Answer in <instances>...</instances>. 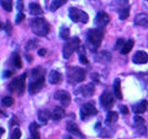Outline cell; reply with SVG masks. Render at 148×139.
<instances>
[{
	"label": "cell",
	"instance_id": "4dcf8cb0",
	"mask_svg": "<svg viewBox=\"0 0 148 139\" xmlns=\"http://www.w3.org/2000/svg\"><path fill=\"white\" fill-rule=\"evenodd\" d=\"M60 36L62 39L68 41L70 36V29L67 27H62L60 31Z\"/></svg>",
	"mask_w": 148,
	"mask_h": 139
},
{
	"label": "cell",
	"instance_id": "d4e9b609",
	"mask_svg": "<svg viewBox=\"0 0 148 139\" xmlns=\"http://www.w3.org/2000/svg\"><path fill=\"white\" fill-rule=\"evenodd\" d=\"M113 91H114L115 96L116 98L120 100L123 99L121 89V80L119 78H116L113 83Z\"/></svg>",
	"mask_w": 148,
	"mask_h": 139
},
{
	"label": "cell",
	"instance_id": "ba28073f",
	"mask_svg": "<svg viewBox=\"0 0 148 139\" xmlns=\"http://www.w3.org/2000/svg\"><path fill=\"white\" fill-rule=\"evenodd\" d=\"M69 17L74 22L87 23L89 21V15L82 10L76 7H71L69 9Z\"/></svg>",
	"mask_w": 148,
	"mask_h": 139
},
{
	"label": "cell",
	"instance_id": "9c48e42d",
	"mask_svg": "<svg viewBox=\"0 0 148 139\" xmlns=\"http://www.w3.org/2000/svg\"><path fill=\"white\" fill-rule=\"evenodd\" d=\"M100 104L102 108L105 110H110L115 104V99L113 93L109 90H105L100 96Z\"/></svg>",
	"mask_w": 148,
	"mask_h": 139
},
{
	"label": "cell",
	"instance_id": "603a6c76",
	"mask_svg": "<svg viewBox=\"0 0 148 139\" xmlns=\"http://www.w3.org/2000/svg\"><path fill=\"white\" fill-rule=\"evenodd\" d=\"M119 120V114L116 112H109L105 119V124L108 126L115 124Z\"/></svg>",
	"mask_w": 148,
	"mask_h": 139
},
{
	"label": "cell",
	"instance_id": "277c9868",
	"mask_svg": "<svg viewBox=\"0 0 148 139\" xmlns=\"http://www.w3.org/2000/svg\"><path fill=\"white\" fill-rule=\"evenodd\" d=\"M30 26L32 32L36 36L45 37L49 33L50 25L49 22L42 18H36L33 19L30 22Z\"/></svg>",
	"mask_w": 148,
	"mask_h": 139
},
{
	"label": "cell",
	"instance_id": "e575fe53",
	"mask_svg": "<svg viewBox=\"0 0 148 139\" xmlns=\"http://www.w3.org/2000/svg\"><path fill=\"white\" fill-rule=\"evenodd\" d=\"M22 133L19 127H15L11 135V139H21Z\"/></svg>",
	"mask_w": 148,
	"mask_h": 139
},
{
	"label": "cell",
	"instance_id": "484cf974",
	"mask_svg": "<svg viewBox=\"0 0 148 139\" xmlns=\"http://www.w3.org/2000/svg\"><path fill=\"white\" fill-rule=\"evenodd\" d=\"M11 65L17 69H21L23 65L21 56L17 52L12 54V57H11Z\"/></svg>",
	"mask_w": 148,
	"mask_h": 139
},
{
	"label": "cell",
	"instance_id": "b9f144b4",
	"mask_svg": "<svg viewBox=\"0 0 148 139\" xmlns=\"http://www.w3.org/2000/svg\"><path fill=\"white\" fill-rule=\"evenodd\" d=\"M11 76H12V72L10 71V70H7L5 73V74H4L5 78H10Z\"/></svg>",
	"mask_w": 148,
	"mask_h": 139
},
{
	"label": "cell",
	"instance_id": "6da1fadb",
	"mask_svg": "<svg viewBox=\"0 0 148 139\" xmlns=\"http://www.w3.org/2000/svg\"><path fill=\"white\" fill-rule=\"evenodd\" d=\"M45 70L41 67L32 69L28 85V93L35 95L39 93L45 86Z\"/></svg>",
	"mask_w": 148,
	"mask_h": 139
},
{
	"label": "cell",
	"instance_id": "f1b7e54d",
	"mask_svg": "<svg viewBox=\"0 0 148 139\" xmlns=\"http://www.w3.org/2000/svg\"><path fill=\"white\" fill-rule=\"evenodd\" d=\"M97 60L98 62H109L110 60L111 59V56L110 53L108 52H106V51H103V52H101L100 53L98 54L97 55Z\"/></svg>",
	"mask_w": 148,
	"mask_h": 139
},
{
	"label": "cell",
	"instance_id": "74e56055",
	"mask_svg": "<svg viewBox=\"0 0 148 139\" xmlns=\"http://www.w3.org/2000/svg\"><path fill=\"white\" fill-rule=\"evenodd\" d=\"M125 42H124V39H119V40L117 41V42H116V49H119V48L121 47H123V46L124 45Z\"/></svg>",
	"mask_w": 148,
	"mask_h": 139
},
{
	"label": "cell",
	"instance_id": "e0dca14e",
	"mask_svg": "<svg viewBox=\"0 0 148 139\" xmlns=\"http://www.w3.org/2000/svg\"><path fill=\"white\" fill-rule=\"evenodd\" d=\"M65 116V112L60 107H55L51 112V118L55 121H60Z\"/></svg>",
	"mask_w": 148,
	"mask_h": 139
},
{
	"label": "cell",
	"instance_id": "836d02e7",
	"mask_svg": "<svg viewBox=\"0 0 148 139\" xmlns=\"http://www.w3.org/2000/svg\"><path fill=\"white\" fill-rule=\"evenodd\" d=\"M38 44H39V42H38L37 39H31L28 42L25 49H26V50H31V49H35L38 46Z\"/></svg>",
	"mask_w": 148,
	"mask_h": 139
},
{
	"label": "cell",
	"instance_id": "2e32d148",
	"mask_svg": "<svg viewBox=\"0 0 148 139\" xmlns=\"http://www.w3.org/2000/svg\"><path fill=\"white\" fill-rule=\"evenodd\" d=\"M51 118V112L47 109L40 110L38 112V121L41 125H45Z\"/></svg>",
	"mask_w": 148,
	"mask_h": 139
},
{
	"label": "cell",
	"instance_id": "8fae6325",
	"mask_svg": "<svg viewBox=\"0 0 148 139\" xmlns=\"http://www.w3.org/2000/svg\"><path fill=\"white\" fill-rule=\"evenodd\" d=\"M54 97L56 100L59 101L62 107H67L71 102V96L68 91L65 90H58L55 93Z\"/></svg>",
	"mask_w": 148,
	"mask_h": 139
},
{
	"label": "cell",
	"instance_id": "3957f363",
	"mask_svg": "<svg viewBox=\"0 0 148 139\" xmlns=\"http://www.w3.org/2000/svg\"><path fill=\"white\" fill-rule=\"evenodd\" d=\"M86 76V71L80 67L71 66L67 69V80L71 85H76L83 82Z\"/></svg>",
	"mask_w": 148,
	"mask_h": 139
},
{
	"label": "cell",
	"instance_id": "44dd1931",
	"mask_svg": "<svg viewBox=\"0 0 148 139\" xmlns=\"http://www.w3.org/2000/svg\"><path fill=\"white\" fill-rule=\"evenodd\" d=\"M39 125L36 122H33L29 125V131L32 139H40L41 136L39 133Z\"/></svg>",
	"mask_w": 148,
	"mask_h": 139
},
{
	"label": "cell",
	"instance_id": "1f68e13d",
	"mask_svg": "<svg viewBox=\"0 0 148 139\" xmlns=\"http://www.w3.org/2000/svg\"><path fill=\"white\" fill-rule=\"evenodd\" d=\"M0 4L2 5V7H3V9L5 10H6L7 12H12V1H6V0H3V1H1Z\"/></svg>",
	"mask_w": 148,
	"mask_h": 139
},
{
	"label": "cell",
	"instance_id": "30bf717a",
	"mask_svg": "<svg viewBox=\"0 0 148 139\" xmlns=\"http://www.w3.org/2000/svg\"><path fill=\"white\" fill-rule=\"evenodd\" d=\"M95 87L92 83H87L80 86L76 90V95L83 98H90L95 94Z\"/></svg>",
	"mask_w": 148,
	"mask_h": 139
},
{
	"label": "cell",
	"instance_id": "d590c367",
	"mask_svg": "<svg viewBox=\"0 0 148 139\" xmlns=\"http://www.w3.org/2000/svg\"><path fill=\"white\" fill-rule=\"evenodd\" d=\"M4 28H5V31L7 32V33L9 35V36H10L11 33H12V25H11V22H10L9 20L7 21L6 24H5V25H4Z\"/></svg>",
	"mask_w": 148,
	"mask_h": 139
},
{
	"label": "cell",
	"instance_id": "4316f807",
	"mask_svg": "<svg viewBox=\"0 0 148 139\" xmlns=\"http://www.w3.org/2000/svg\"><path fill=\"white\" fill-rule=\"evenodd\" d=\"M78 55H79V61L83 65H88L89 64V60L86 57V52H85V47L84 46H80L79 49L77 50Z\"/></svg>",
	"mask_w": 148,
	"mask_h": 139
},
{
	"label": "cell",
	"instance_id": "5b68a950",
	"mask_svg": "<svg viewBox=\"0 0 148 139\" xmlns=\"http://www.w3.org/2000/svg\"><path fill=\"white\" fill-rule=\"evenodd\" d=\"M27 73H25L19 77L15 78L8 84V89L12 92H17L19 96L23 95L25 89V79Z\"/></svg>",
	"mask_w": 148,
	"mask_h": 139
},
{
	"label": "cell",
	"instance_id": "83f0119b",
	"mask_svg": "<svg viewBox=\"0 0 148 139\" xmlns=\"http://www.w3.org/2000/svg\"><path fill=\"white\" fill-rule=\"evenodd\" d=\"M134 45V42L132 39H129L126 43L124 44V45L123 46V47L121 49V53L122 55H127L129 52L132 51V49H133Z\"/></svg>",
	"mask_w": 148,
	"mask_h": 139
},
{
	"label": "cell",
	"instance_id": "7a4b0ae2",
	"mask_svg": "<svg viewBox=\"0 0 148 139\" xmlns=\"http://www.w3.org/2000/svg\"><path fill=\"white\" fill-rule=\"evenodd\" d=\"M103 38V31L101 29L94 28V29L89 30L86 35V41H87L89 49L92 52H96L97 49H99V47L102 44Z\"/></svg>",
	"mask_w": 148,
	"mask_h": 139
},
{
	"label": "cell",
	"instance_id": "cb8c5ba5",
	"mask_svg": "<svg viewBox=\"0 0 148 139\" xmlns=\"http://www.w3.org/2000/svg\"><path fill=\"white\" fill-rule=\"evenodd\" d=\"M117 12L119 13L120 20H124L127 19L129 16V14H130V5H129V3L126 4V5L122 7Z\"/></svg>",
	"mask_w": 148,
	"mask_h": 139
},
{
	"label": "cell",
	"instance_id": "d6986e66",
	"mask_svg": "<svg viewBox=\"0 0 148 139\" xmlns=\"http://www.w3.org/2000/svg\"><path fill=\"white\" fill-rule=\"evenodd\" d=\"M135 25L139 26H148V14L139 13L134 18Z\"/></svg>",
	"mask_w": 148,
	"mask_h": 139
},
{
	"label": "cell",
	"instance_id": "f35d334b",
	"mask_svg": "<svg viewBox=\"0 0 148 139\" xmlns=\"http://www.w3.org/2000/svg\"><path fill=\"white\" fill-rule=\"evenodd\" d=\"M119 109H120L121 112L123 114H127L129 113V109L125 105H121L119 106Z\"/></svg>",
	"mask_w": 148,
	"mask_h": 139
},
{
	"label": "cell",
	"instance_id": "4fadbf2b",
	"mask_svg": "<svg viewBox=\"0 0 148 139\" xmlns=\"http://www.w3.org/2000/svg\"><path fill=\"white\" fill-rule=\"evenodd\" d=\"M134 128L135 129L136 133L140 136H145L147 133V130L145 126V120L140 116H135L134 118Z\"/></svg>",
	"mask_w": 148,
	"mask_h": 139
},
{
	"label": "cell",
	"instance_id": "7402d4cb",
	"mask_svg": "<svg viewBox=\"0 0 148 139\" xmlns=\"http://www.w3.org/2000/svg\"><path fill=\"white\" fill-rule=\"evenodd\" d=\"M29 12L32 15H39L43 14V10L38 3L31 2L29 4Z\"/></svg>",
	"mask_w": 148,
	"mask_h": 139
},
{
	"label": "cell",
	"instance_id": "ab89813d",
	"mask_svg": "<svg viewBox=\"0 0 148 139\" xmlns=\"http://www.w3.org/2000/svg\"><path fill=\"white\" fill-rule=\"evenodd\" d=\"M17 8H18L19 12H22L23 10V2L22 1H18L17 2Z\"/></svg>",
	"mask_w": 148,
	"mask_h": 139
},
{
	"label": "cell",
	"instance_id": "ee69618b",
	"mask_svg": "<svg viewBox=\"0 0 148 139\" xmlns=\"http://www.w3.org/2000/svg\"><path fill=\"white\" fill-rule=\"evenodd\" d=\"M4 132H5V130H4L3 128H2V127H0V136H1ZM0 139H1V138H0Z\"/></svg>",
	"mask_w": 148,
	"mask_h": 139
},
{
	"label": "cell",
	"instance_id": "f546056e",
	"mask_svg": "<svg viewBox=\"0 0 148 139\" xmlns=\"http://www.w3.org/2000/svg\"><path fill=\"white\" fill-rule=\"evenodd\" d=\"M67 3L66 0H54L51 2L49 10L51 12H55L57 10L59 9L61 6Z\"/></svg>",
	"mask_w": 148,
	"mask_h": 139
},
{
	"label": "cell",
	"instance_id": "8992f818",
	"mask_svg": "<svg viewBox=\"0 0 148 139\" xmlns=\"http://www.w3.org/2000/svg\"><path fill=\"white\" fill-rule=\"evenodd\" d=\"M81 40L78 37H73L68 39L62 48V56L65 59H69L75 51L80 47Z\"/></svg>",
	"mask_w": 148,
	"mask_h": 139
},
{
	"label": "cell",
	"instance_id": "7bdbcfd3",
	"mask_svg": "<svg viewBox=\"0 0 148 139\" xmlns=\"http://www.w3.org/2000/svg\"><path fill=\"white\" fill-rule=\"evenodd\" d=\"M62 139H73V138L71 136H69V135H65L63 138H62Z\"/></svg>",
	"mask_w": 148,
	"mask_h": 139
},
{
	"label": "cell",
	"instance_id": "7c38bea8",
	"mask_svg": "<svg viewBox=\"0 0 148 139\" xmlns=\"http://www.w3.org/2000/svg\"><path fill=\"white\" fill-rule=\"evenodd\" d=\"M110 22V17L107 12L105 11H99L97 14L95 19V24L97 28L102 30V28H105L108 25Z\"/></svg>",
	"mask_w": 148,
	"mask_h": 139
},
{
	"label": "cell",
	"instance_id": "f6af8a7d",
	"mask_svg": "<svg viewBox=\"0 0 148 139\" xmlns=\"http://www.w3.org/2000/svg\"><path fill=\"white\" fill-rule=\"evenodd\" d=\"M4 28L3 23H2V22H1V21H0V30L2 29V28Z\"/></svg>",
	"mask_w": 148,
	"mask_h": 139
},
{
	"label": "cell",
	"instance_id": "9a60e30c",
	"mask_svg": "<svg viewBox=\"0 0 148 139\" xmlns=\"http://www.w3.org/2000/svg\"><path fill=\"white\" fill-rule=\"evenodd\" d=\"M132 62L136 65H142L148 62V54L145 51H137L132 57Z\"/></svg>",
	"mask_w": 148,
	"mask_h": 139
},
{
	"label": "cell",
	"instance_id": "d6a6232c",
	"mask_svg": "<svg viewBox=\"0 0 148 139\" xmlns=\"http://www.w3.org/2000/svg\"><path fill=\"white\" fill-rule=\"evenodd\" d=\"M15 103V100H14L13 98L10 97V96H7L5 97L4 99H2V104L4 107H10L11 106H12Z\"/></svg>",
	"mask_w": 148,
	"mask_h": 139
},
{
	"label": "cell",
	"instance_id": "52a82bcc",
	"mask_svg": "<svg viewBox=\"0 0 148 139\" xmlns=\"http://www.w3.org/2000/svg\"><path fill=\"white\" fill-rule=\"evenodd\" d=\"M97 113V110L94 102H92L84 104L80 109V117L83 121H86L92 117H95Z\"/></svg>",
	"mask_w": 148,
	"mask_h": 139
},
{
	"label": "cell",
	"instance_id": "5bb4252c",
	"mask_svg": "<svg viewBox=\"0 0 148 139\" xmlns=\"http://www.w3.org/2000/svg\"><path fill=\"white\" fill-rule=\"evenodd\" d=\"M66 129L70 133L74 135L75 136L78 137L80 139H86V136L82 133L79 129V126L76 123H73L72 121H69L66 125Z\"/></svg>",
	"mask_w": 148,
	"mask_h": 139
},
{
	"label": "cell",
	"instance_id": "60d3db41",
	"mask_svg": "<svg viewBox=\"0 0 148 139\" xmlns=\"http://www.w3.org/2000/svg\"><path fill=\"white\" fill-rule=\"evenodd\" d=\"M46 54H47V50L45 49H44V48L40 49L39 50V52H38V55L41 57H45V55H46Z\"/></svg>",
	"mask_w": 148,
	"mask_h": 139
},
{
	"label": "cell",
	"instance_id": "8d00e7d4",
	"mask_svg": "<svg viewBox=\"0 0 148 139\" xmlns=\"http://www.w3.org/2000/svg\"><path fill=\"white\" fill-rule=\"evenodd\" d=\"M25 15H24L23 12H19V13L18 14V15H17L16 19H15V22H16L17 24L21 23L22 21H23V20L25 19Z\"/></svg>",
	"mask_w": 148,
	"mask_h": 139
},
{
	"label": "cell",
	"instance_id": "ffe728a7",
	"mask_svg": "<svg viewBox=\"0 0 148 139\" xmlns=\"http://www.w3.org/2000/svg\"><path fill=\"white\" fill-rule=\"evenodd\" d=\"M48 80H49V83H51V84H58L61 81V80H62V75H61L60 73L57 71V70H52L49 72Z\"/></svg>",
	"mask_w": 148,
	"mask_h": 139
},
{
	"label": "cell",
	"instance_id": "ac0fdd59",
	"mask_svg": "<svg viewBox=\"0 0 148 139\" xmlns=\"http://www.w3.org/2000/svg\"><path fill=\"white\" fill-rule=\"evenodd\" d=\"M147 102L146 100H142L137 104H135L132 106V110L136 114H143L146 112L147 107Z\"/></svg>",
	"mask_w": 148,
	"mask_h": 139
}]
</instances>
